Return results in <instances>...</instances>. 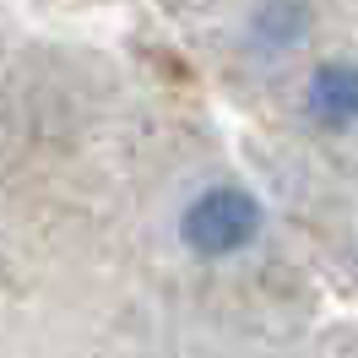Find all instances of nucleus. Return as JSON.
Instances as JSON below:
<instances>
[{"instance_id":"1","label":"nucleus","mask_w":358,"mask_h":358,"mask_svg":"<svg viewBox=\"0 0 358 358\" xmlns=\"http://www.w3.org/2000/svg\"><path fill=\"white\" fill-rule=\"evenodd\" d=\"M179 234H185V245L196 255L228 261V255L255 245V234H261V201L250 196L245 185H212V190H201L196 201L185 206Z\"/></svg>"},{"instance_id":"2","label":"nucleus","mask_w":358,"mask_h":358,"mask_svg":"<svg viewBox=\"0 0 358 358\" xmlns=\"http://www.w3.org/2000/svg\"><path fill=\"white\" fill-rule=\"evenodd\" d=\"M304 109H310V120H315V125H326V131H348V125H358V66H348V60H326V66L310 76Z\"/></svg>"},{"instance_id":"3","label":"nucleus","mask_w":358,"mask_h":358,"mask_svg":"<svg viewBox=\"0 0 358 358\" xmlns=\"http://www.w3.org/2000/svg\"><path fill=\"white\" fill-rule=\"evenodd\" d=\"M304 33H310L304 0H266L255 11V38L266 49H293V44H304Z\"/></svg>"}]
</instances>
